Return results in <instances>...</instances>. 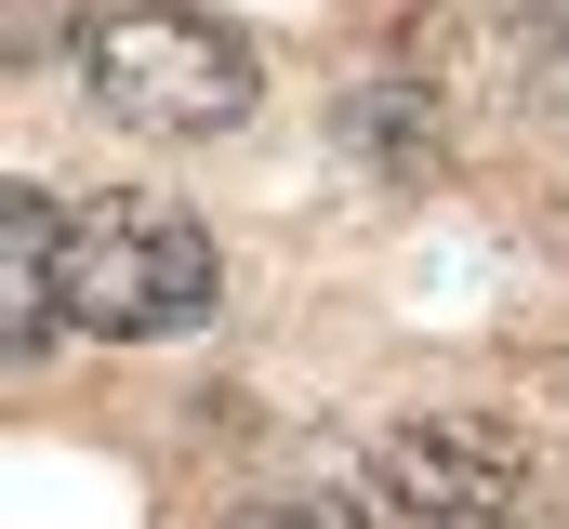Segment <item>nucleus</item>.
<instances>
[{
    "label": "nucleus",
    "instance_id": "f257e3e1",
    "mask_svg": "<svg viewBox=\"0 0 569 529\" xmlns=\"http://www.w3.org/2000/svg\"><path fill=\"white\" fill-rule=\"evenodd\" d=\"M67 318L93 345H159V331H199L212 318V239L199 212L146 199V186H107L67 212Z\"/></svg>",
    "mask_w": 569,
    "mask_h": 529
},
{
    "label": "nucleus",
    "instance_id": "f03ea898",
    "mask_svg": "<svg viewBox=\"0 0 569 529\" xmlns=\"http://www.w3.org/2000/svg\"><path fill=\"white\" fill-rule=\"evenodd\" d=\"M80 67H93V107L133 120V132H239L266 107L252 40L212 27V13H186V0H120V13L80 40Z\"/></svg>",
    "mask_w": 569,
    "mask_h": 529
},
{
    "label": "nucleus",
    "instance_id": "7ed1b4c3",
    "mask_svg": "<svg viewBox=\"0 0 569 529\" xmlns=\"http://www.w3.org/2000/svg\"><path fill=\"white\" fill-rule=\"evenodd\" d=\"M530 437L503 410H425V423H385L371 437V490L411 529H517L530 517Z\"/></svg>",
    "mask_w": 569,
    "mask_h": 529
},
{
    "label": "nucleus",
    "instance_id": "20e7f679",
    "mask_svg": "<svg viewBox=\"0 0 569 529\" xmlns=\"http://www.w3.org/2000/svg\"><path fill=\"white\" fill-rule=\"evenodd\" d=\"M53 318H67V212H53L40 186H13V199H0V345L40 358Z\"/></svg>",
    "mask_w": 569,
    "mask_h": 529
},
{
    "label": "nucleus",
    "instance_id": "39448f33",
    "mask_svg": "<svg viewBox=\"0 0 569 529\" xmlns=\"http://www.w3.org/2000/svg\"><path fill=\"white\" fill-rule=\"evenodd\" d=\"M331 132H345V159L385 172V186H437V159H450V120H437L425 80H345Z\"/></svg>",
    "mask_w": 569,
    "mask_h": 529
},
{
    "label": "nucleus",
    "instance_id": "423d86ee",
    "mask_svg": "<svg viewBox=\"0 0 569 529\" xmlns=\"http://www.w3.org/2000/svg\"><path fill=\"white\" fill-rule=\"evenodd\" d=\"M477 13H490V40H517V53L569 67V0H477Z\"/></svg>",
    "mask_w": 569,
    "mask_h": 529
},
{
    "label": "nucleus",
    "instance_id": "0eeeda50",
    "mask_svg": "<svg viewBox=\"0 0 569 529\" xmlns=\"http://www.w3.org/2000/svg\"><path fill=\"white\" fill-rule=\"evenodd\" d=\"M305 529H371V517H358V503H305Z\"/></svg>",
    "mask_w": 569,
    "mask_h": 529
},
{
    "label": "nucleus",
    "instance_id": "6e6552de",
    "mask_svg": "<svg viewBox=\"0 0 569 529\" xmlns=\"http://www.w3.org/2000/svg\"><path fill=\"white\" fill-rule=\"evenodd\" d=\"M517 529H569V503H530V517H517Z\"/></svg>",
    "mask_w": 569,
    "mask_h": 529
},
{
    "label": "nucleus",
    "instance_id": "1a4fd4ad",
    "mask_svg": "<svg viewBox=\"0 0 569 529\" xmlns=\"http://www.w3.org/2000/svg\"><path fill=\"white\" fill-rule=\"evenodd\" d=\"M239 529H305V517H239Z\"/></svg>",
    "mask_w": 569,
    "mask_h": 529
}]
</instances>
